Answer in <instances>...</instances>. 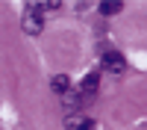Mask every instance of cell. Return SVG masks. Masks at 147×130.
<instances>
[{
	"mask_svg": "<svg viewBox=\"0 0 147 130\" xmlns=\"http://www.w3.org/2000/svg\"><path fill=\"white\" fill-rule=\"evenodd\" d=\"M21 27H24V33H27V35H38V33L44 30V18L27 6V12H24V18H21Z\"/></svg>",
	"mask_w": 147,
	"mask_h": 130,
	"instance_id": "6da1fadb",
	"label": "cell"
},
{
	"mask_svg": "<svg viewBox=\"0 0 147 130\" xmlns=\"http://www.w3.org/2000/svg\"><path fill=\"white\" fill-rule=\"evenodd\" d=\"M103 71H106V74H124V71H127L124 56H121L118 50H109V53H103Z\"/></svg>",
	"mask_w": 147,
	"mask_h": 130,
	"instance_id": "7a4b0ae2",
	"label": "cell"
},
{
	"mask_svg": "<svg viewBox=\"0 0 147 130\" xmlns=\"http://www.w3.org/2000/svg\"><path fill=\"white\" fill-rule=\"evenodd\" d=\"M97 89H100V77H97V74H88V77H85L82 80V86H80V101L85 103V101H91L94 98V95H97Z\"/></svg>",
	"mask_w": 147,
	"mask_h": 130,
	"instance_id": "3957f363",
	"label": "cell"
},
{
	"mask_svg": "<svg viewBox=\"0 0 147 130\" xmlns=\"http://www.w3.org/2000/svg\"><path fill=\"white\" fill-rule=\"evenodd\" d=\"M50 89H53L56 95H65V92L71 89V77H68V74H56L53 83H50Z\"/></svg>",
	"mask_w": 147,
	"mask_h": 130,
	"instance_id": "277c9868",
	"label": "cell"
},
{
	"mask_svg": "<svg viewBox=\"0 0 147 130\" xmlns=\"http://www.w3.org/2000/svg\"><path fill=\"white\" fill-rule=\"evenodd\" d=\"M121 9H124L121 0H103V3H100V12H103V15H118Z\"/></svg>",
	"mask_w": 147,
	"mask_h": 130,
	"instance_id": "5b68a950",
	"label": "cell"
},
{
	"mask_svg": "<svg viewBox=\"0 0 147 130\" xmlns=\"http://www.w3.org/2000/svg\"><path fill=\"white\" fill-rule=\"evenodd\" d=\"M94 127H97V124L91 121V118H82V121L77 124V130H94Z\"/></svg>",
	"mask_w": 147,
	"mask_h": 130,
	"instance_id": "8992f818",
	"label": "cell"
}]
</instances>
